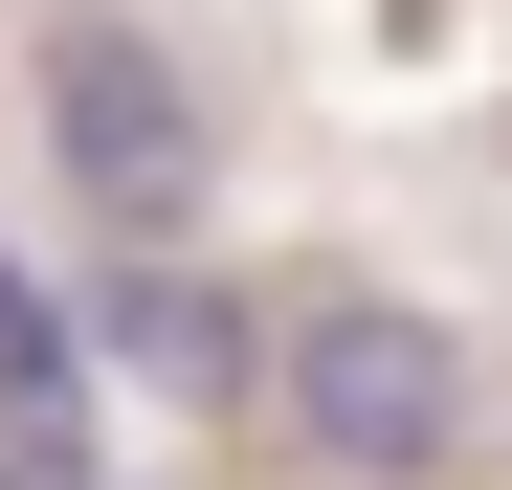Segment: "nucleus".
I'll return each mask as SVG.
<instances>
[{
  "label": "nucleus",
  "instance_id": "f257e3e1",
  "mask_svg": "<svg viewBox=\"0 0 512 490\" xmlns=\"http://www.w3.org/2000/svg\"><path fill=\"white\" fill-rule=\"evenodd\" d=\"M268 446L312 490H446L468 468V335L423 290H290L268 312Z\"/></svg>",
  "mask_w": 512,
  "mask_h": 490
},
{
  "label": "nucleus",
  "instance_id": "f03ea898",
  "mask_svg": "<svg viewBox=\"0 0 512 490\" xmlns=\"http://www.w3.org/2000/svg\"><path fill=\"white\" fill-rule=\"evenodd\" d=\"M45 179L90 245H201V179H223V134H201V67L112 23V0H67L45 23Z\"/></svg>",
  "mask_w": 512,
  "mask_h": 490
},
{
  "label": "nucleus",
  "instance_id": "7ed1b4c3",
  "mask_svg": "<svg viewBox=\"0 0 512 490\" xmlns=\"http://www.w3.org/2000/svg\"><path fill=\"white\" fill-rule=\"evenodd\" d=\"M90 357H112V379H156V401H268V312H245L201 245H112Z\"/></svg>",
  "mask_w": 512,
  "mask_h": 490
},
{
  "label": "nucleus",
  "instance_id": "20e7f679",
  "mask_svg": "<svg viewBox=\"0 0 512 490\" xmlns=\"http://www.w3.org/2000/svg\"><path fill=\"white\" fill-rule=\"evenodd\" d=\"M0 490H45V468H23V446H0Z\"/></svg>",
  "mask_w": 512,
  "mask_h": 490
}]
</instances>
